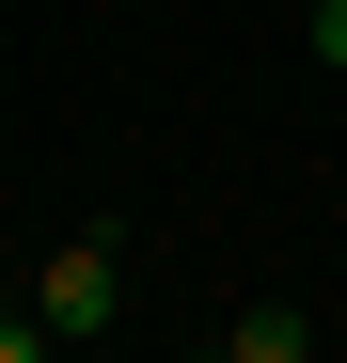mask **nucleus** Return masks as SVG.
Listing matches in <instances>:
<instances>
[{"mask_svg":"<svg viewBox=\"0 0 347 363\" xmlns=\"http://www.w3.org/2000/svg\"><path fill=\"white\" fill-rule=\"evenodd\" d=\"M316 48H331V64H347V0H331V16H316Z\"/></svg>","mask_w":347,"mask_h":363,"instance_id":"20e7f679","label":"nucleus"},{"mask_svg":"<svg viewBox=\"0 0 347 363\" xmlns=\"http://www.w3.org/2000/svg\"><path fill=\"white\" fill-rule=\"evenodd\" d=\"M16 300H32V284H16V269H0V316H16Z\"/></svg>","mask_w":347,"mask_h":363,"instance_id":"39448f33","label":"nucleus"},{"mask_svg":"<svg viewBox=\"0 0 347 363\" xmlns=\"http://www.w3.org/2000/svg\"><path fill=\"white\" fill-rule=\"evenodd\" d=\"M110 300H127V269H110V237H64V253L32 269V300H16V316H32L47 347H95V332H110Z\"/></svg>","mask_w":347,"mask_h":363,"instance_id":"f257e3e1","label":"nucleus"},{"mask_svg":"<svg viewBox=\"0 0 347 363\" xmlns=\"http://www.w3.org/2000/svg\"><path fill=\"white\" fill-rule=\"evenodd\" d=\"M0 363H64V347H47V332H32V316H0Z\"/></svg>","mask_w":347,"mask_h":363,"instance_id":"7ed1b4c3","label":"nucleus"},{"mask_svg":"<svg viewBox=\"0 0 347 363\" xmlns=\"http://www.w3.org/2000/svg\"><path fill=\"white\" fill-rule=\"evenodd\" d=\"M221 363H316V316H300V300H237Z\"/></svg>","mask_w":347,"mask_h":363,"instance_id":"f03ea898","label":"nucleus"}]
</instances>
